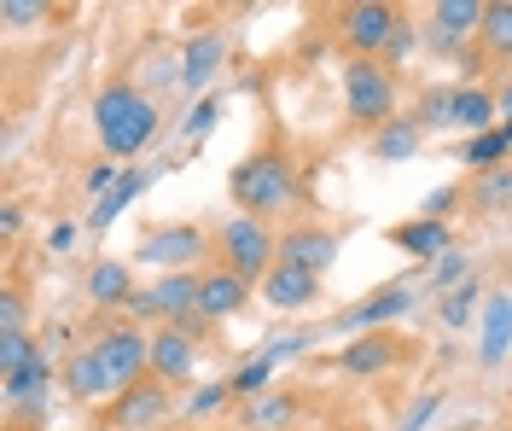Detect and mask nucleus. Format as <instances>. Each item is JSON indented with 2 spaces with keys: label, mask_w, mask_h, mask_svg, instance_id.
Instances as JSON below:
<instances>
[{
  "label": "nucleus",
  "mask_w": 512,
  "mask_h": 431,
  "mask_svg": "<svg viewBox=\"0 0 512 431\" xmlns=\"http://www.w3.org/2000/svg\"><path fill=\"white\" fill-rule=\"evenodd\" d=\"M158 100L134 82H105L94 94V134L111 158H140L158 140Z\"/></svg>",
  "instance_id": "nucleus-1"
},
{
  "label": "nucleus",
  "mask_w": 512,
  "mask_h": 431,
  "mask_svg": "<svg viewBox=\"0 0 512 431\" xmlns=\"http://www.w3.org/2000/svg\"><path fill=\"white\" fill-rule=\"evenodd\" d=\"M227 193H233V204H239L245 216L262 222L268 210H286V204L297 199V175H291V164L280 158V152H251L245 164L233 169Z\"/></svg>",
  "instance_id": "nucleus-2"
},
{
  "label": "nucleus",
  "mask_w": 512,
  "mask_h": 431,
  "mask_svg": "<svg viewBox=\"0 0 512 431\" xmlns=\"http://www.w3.org/2000/svg\"><path fill=\"white\" fill-rule=\"evenodd\" d=\"M344 105H350L355 123H367V129L379 134L384 123H390V111H396L390 65H379V59H350V65H344Z\"/></svg>",
  "instance_id": "nucleus-3"
},
{
  "label": "nucleus",
  "mask_w": 512,
  "mask_h": 431,
  "mask_svg": "<svg viewBox=\"0 0 512 431\" xmlns=\"http://www.w3.org/2000/svg\"><path fill=\"white\" fill-rule=\"evenodd\" d=\"M222 257H227V268H233L245 286H256V280H268V274H274L280 245L268 239V228H262L256 216H233V222L222 228Z\"/></svg>",
  "instance_id": "nucleus-4"
},
{
  "label": "nucleus",
  "mask_w": 512,
  "mask_h": 431,
  "mask_svg": "<svg viewBox=\"0 0 512 431\" xmlns=\"http://www.w3.org/2000/svg\"><path fill=\"white\" fill-rule=\"evenodd\" d=\"M99 362L111 373V391H128V385H140L146 373H152V338L140 327H111L94 338Z\"/></svg>",
  "instance_id": "nucleus-5"
},
{
  "label": "nucleus",
  "mask_w": 512,
  "mask_h": 431,
  "mask_svg": "<svg viewBox=\"0 0 512 431\" xmlns=\"http://www.w3.org/2000/svg\"><path fill=\"white\" fill-rule=\"evenodd\" d=\"M396 30H402V12L384 6V0H367V6L344 12V41L355 47V59H379L384 47L396 41Z\"/></svg>",
  "instance_id": "nucleus-6"
},
{
  "label": "nucleus",
  "mask_w": 512,
  "mask_h": 431,
  "mask_svg": "<svg viewBox=\"0 0 512 431\" xmlns=\"http://www.w3.org/2000/svg\"><path fill=\"white\" fill-rule=\"evenodd\" d=\"M134 257H140V263H152V268H163V274H175V268H187V263H198V257H204V233L187 228V222H175V228L146 233Z\"/></svg>",
  "instance_id": "nucleus-7"
},
{
  "label": "nucleus",
  "mask_w": 512,
  "mask_h": 431,
  "mask_svg": "<svg viewBox=\"0 0 512 431\" xmlns=\"http://www.w3.org/2000/svg\"><path fill=\"white\" fill-rule=\"evenodd\" d=\"M414 303H419V292L408 286V280H402V286H384V292H373L367 303H355L350 315H338V327L361 338V332H379L384 321H396V315H408Z\"/></svg>",
  "instance_id": "nucleus-8"
},
{
  "label": "nucleus",
  "mask_w": 512,
  "mask_h": 431,
  "mask_svg": "<svg viewBox=\"0 0 512 431\" xmlns=\"http://www.w3.org/2000/svg\"><path fill=\"white\" fill-rule=\"evenodd\" d=\"M227 65V35L222 30H204L187 41V53H181V94H204L210 82H216V70Z\"/></svg>",
  "instance_id": "nucleus-9"
},
{
  "label": "nucleus",
  "mask_w": 512,
  "mask_h": 431,
  "mask_svg": "<svg viewBox=\"0 0 512 431\" xmlns=\"http://www.w3.org/2000/svg\"><path fill=\"white\" fill-rule=\"evenodd\" d=\"M251 303V286L233 274V268H210V274H198V315L204 321H227V315H239Z\"/></svg>",
  "instance_id": "nucleus-10"
},
{
  "label": "nucleus",
  "mask_w": 512,
  "mask_h": 431,
  "mask_svg": "<svg viewBox=\"0 0 512 431\" xmlns=\"http://www.w3.org/2000/svg\"><path fill=\"white\" fill-rule=\"evenodd\" d=\"M192 362H198V344H192L187 327H158L152 332V379L181 385V379L192 373Z\"/></svg>",
  "instance_id": "nucleus-11"
},
{
  "label": "nucleus",
  "mask_w": 512,
  "mask_h": 431,
  "mask_svg": "<svg viewBox=\"0 0 512 431\" xmlns=\"http://www.w3.org/2000/svg\"><path fill=\"white\" fill-rule=\"evenodd\" d=\"M169 414V397H163V379H140V385H128L123 397H117V408H111V420L123 431H146L152 420H163Z\"/></svg>",
  "instance_id": "nucleus-12"
},
{
  "label": "nucleus",
  "mask_w": 512,
  "mask_h": 431,
  "mask_svg": "<svg viewBox=\"0 0 512 431\" xmlns=\"http://www.w3.org/2000/svg\"><path fill=\"white\" fill-rule=\"evenodd\" d=\"M402 350H408V344L390 338V332H361V338H350V344L338 350V367H344V373H384Z\"/></svg>",
  "instance_id": "nucleus-13"
},
{
  "label": "nucleus",
  "mask_w": 512,
  "mask_h": 431,
  "mask_svg": "<svg viewBox=\"0 0 512 431\" xmlns=\"http://www.w3.org/2000/svg\"><path fill=\"white\" fill-rule=\"evenodd\" d=\"M338 257V239L326 228H291L280 233V263H297L309 268V274H326V263Z\"/></svg>",
  "instance_id": "nucleus-14"
},
{
  "label": "nucleus",
  "mask_w": 512,
  "mask_h": 431,
  "mask_svg": "<svg viewBox=\"0 0 512 431\" xmlns=\"http://www.w3.org/2000/svg\"><path fill=\"white\" fill-rule=\"evenodd\" d=\"M262 298L274 303V309H303V303L320 298V274H309V268H297V263H274V274L262 280Z\"/></svg>",
  "instance_id": "nucleus-15"
},
{
  "label": "nucleus",
  "mask_w": 512,
  "mask_h": 431,
  "mask_svg": "<svg viewBox=\"0 0 512 431\" xmlns=\"http://www.w3.org/2000/svg\"><path fill=\"white\" fill-rule=\"evenodd\" d=\"M105 391H111V373H105L94 344H88V350H70V362H64V397L94 402V397H105Z\"/></svg>",
  "instance_id": "nucleus-16"
},
{
  "label": "nucleus",
  "mask_w": 512,
  "mask_h": 431,
  "mask_svg": "<svg viewBox=\"0 0 512 431\" xmlns=\"http://www.w3.org/2000/svg\"><path fill=\"white\" fill-rule=\"evenodd\" d=\"M466 204H472V216H507V210H512V164L472 175V187H466Z\"/></svg>",
  "instance_id": "nucleus-17"
},
{
  "label": "nucleus",
  "mask_w": 512,
  "mask_h": 431,
  "mask_svg": "<svg viewBox=\"0 0 512 431\" xmlns=\"http://www.w3.org/2000/svg\"><path fill=\"white\" fill-rule=\"evenodd\" d=\"M134 298V268L117 263V257H105V263L88 268V303H99V309H117V303Z\"/></svg>",
  "instance_id": "nucleus-18"
},
{
  "label": "nucleus",
  "mask_w": 512,
  "mask_h": 431,
  "mask_svg": "<svg viewBox=\"0 0 512 431\" xmlns=\"http://www.w3.org/2000/svg\"><path fill=\"white\" fill-rule=\"evenodd\" d=\"M408 257H448L454 251V233H448V222H431V216H419V222H402V228L390 233Z\"/></svg>",
  "instance_id": "nucleus-19"
},
{
  "label": "nucleus",
  "mask_w": 512,
  "mask_h": 431,
  "mask_svg": "<svg viewBox=\"0 0 512 431\" xmlns=\"http://www.w3.org/2000/svg\"><path fill=\"white\" fill-rule=\"evenodd\" d=\"M425 129H419V117H390L379 134H373V152H379L384 164H402V158H414Z\"/></svg>",
  "instance_id": "nucleus-20"
},
{
  "label": "nucleus",
  "mask_w": 512,
  "mask_h": 431,
  "mask_svg": "<svg viewBox=\"0 0 512 431\" xmlns=\"http://www.w3.org/2000/svg\"><path fill=\"white\" fill-rule=\"evenodd\" d=\"M297 420V397H286V391H262V397L245 402V426L251 431H280Z\"/></svg>",
  "instance_id": "nucleus-21"
},
{
  "label": "nucleus",
  "mask_w": 512,
  "mask_h": 431,
  "mask_svg": "<svg viewBox=\"0 0 512 431\" xmlns=\"http://www.w3.org/2000/svg\"><path fill=\"white\" fill-rule=\"evenodd\" d=\"M495 94L489 88H454V123L460 129H472V134H489L495 129Z\"/></svg>",
  "instance_id": "nucleus-22"
},
{
  "label": "nucleus",
  "mask_w": 512,
  "mask_h": 431,
  "mask_svg": "<svg viewBox=\"0 0 512 431\" xmlns=\"http://www.w3.org/2000/svg\"><path fill=\"white\" fill-rule=\"evenodd\" d=\"M437 41H460V35H472V30H483V6L478 0H437Z\"/></svg>",
  "instance_id": "nucleus-23"
},
{
  "label": "nucleus",
  "mask_w": 512,
  "mask_h": 431,
  "mask_svg": "<svg viewBox=\"0 0 512 431\" xmlns=\"http://www.w3.org/2000/svg\"><path fill=\"white\" fill-rule=\"evenodd\" d=\"M140 193H146V175H140V169H128L123 181H117V187H111V193H105V199L94 204V216H88V228H111V222H117V216H123L128 204L140 199Z\"/></svg>",
  "instance_id": "nucleus-24"
},
{
  "label": "nucleus",
  "mask_w": 512,
  "mask_h": 431,
  "mask_svg": "<svg viewBox=\"0 0 512 431\" xmlns=\"http://www.w3.org/2000/svg\"><path fill=\"white\" fill-rule=\"evenodd\" d=\"M507 344H512V298H489V321H483V362L495 367L501 356H507Z\"/></svg>",
  "instance_id": "nucleus-25"
},
{
  "label": "nucleus",
  "mask_w": 512,
  "mask_h": 431,
  "mask_svg": "<svg viewBox=\"0 0 512 431\" xmlns=\"http://www.w3.org/2000/svg\"><path fill=\"white\" fill-rule=\"evenodd\" d=\"M483 53H495V59H512V0H501V6H483Z\"/></svg>",
  "instance_id": "nucleus-26"
},
{
  "label": "nucleus",
  "mask_w": 512,
  "mask_h": 431,
  "mask_svg": "<svg viewBox=\"0 0 512 431\" xmlns=\"http://www.w3.org/2000/svg\"><path fill=\"white\" fill-rule=\"evenodd\" d=\"M507 152H512V146H507V134H501V129H489V134H472V140H466L460 164H472V169L483 175V169H501V164H507Z\"/></svg>",
  "instance_id": "nucleus-27"
},
{
  "label": "nucleus",
  "mask_w": 512,
  "mask_h": 431,
  "mask_svg": "<svg viewBox=\"0 0 512 431\" xmlns=\"http://www.w3.org/2000/svg\"><path fill=\"white\" fill-rule=\"evenodd\" d=\"M274 362H280V356H274V350H262L256 362H245L239 373H233V385H227V391H233V397H262V391H268V373H274Z\"/></svg>",
  "instance_id": "nucleus-28"
},
{
  "label": "nucleus",
  "mask_w": 512,
  "mask_h": 431,
  "mask_svg": "<svg viewBox=\"0 0 512 431\" xmlns=\"http://www.w3.org/2000/svg\"><path fill=\"white\" fill-rule=\"evenodd\" d=\"M419 129H454V88H431V94H425Z\"/></svg>",
  "instance_id": "nucleus-29"
},
{
  "label": "nucleus",
  "mask_w": 512,
  "mask_h": 431,
  "mask_svg": "<svg viewBox=\"0 0 512 431\" xmlns=\"http://www.w3.org/2000/svg\"><path fill=\"white\" fill-rule=\"evenodd\" d=\"M35 350H41V344H30V332H0V379H6V373H18Z\"/></svg>",
  "instance_id": "nucleus-30"
},
{
  "label": "nucleus",
  "mask_w": 512,
  "mask_h": 431,
  "mask_svg": "<svg viewBox=\"0 0 512 431\" xmlns=\"http://www.w3.org/2000/svg\"><path fill=\"white\" fill-rule=\"evenodd\" d=\"M472 298H478V280H460V286L443 298V321L448 327H466V321H472Z\"/></svg>",
  "instance_id": "nucleus-31"
},
{
  "label": "nucleus",
  "mask_w": 512,
  "mask_h": 431,
  "mask_svg": "<svg viewBox=\"0 0 512 431\" xmlns=\"http://www.w3.org/2000/svg\"><path fill=\"white\" fill-rule=\"evenodd\" d=\"M437 408H443V391H425V397L402 414V431H425L431 420H437Z\"/></svg>",
  "instance_id": "nucleus-32"
},
{
  "label": "nucleus",
  "mask_w": 512,
  "mask_h": 431,
  "mask_svg": "<svg viewBox=\"0 0 512 431\" xmlns=\"http://www.w3.org/2000/svg\"><path fill=\"white\" fill-rule=\"evenodd\" d=\"M0 18H6L12 30H24V24H41V18H47V6H41V0H6Z\"/></svg>",
  "instance_id": "nucleus-33"
},
{
  "label": "nucleus",
  "mask_w": 512,
  "mask_h": 431,
  "mask_svg": "<svg viewBox=\"0 0 512 431\" xmlns=\"http://www.w3.org/2000/svg\"><path fill=\"white\" fill-rule=\"evenodd\" d=\"M216 117H222V94H204V100L192 105L187 134H210V129H216Z\"/></svg>",
  "instance_id": "nucleus-34"
},
{
  "label": "nucleus",
  "mask_w": 512,
  "mask_h": 431,
  "mask_svg": "<svg viewBox=\"0 0 512 431\" xmlns=\"http://www.w3.org/2000/svg\"><path fill=\"white\" fill-rule=\"evenodd\" d=\"M454 280H466V257H460V251H448L443 263L431 268V286H437V292H454Z\"/></svg>",
  "instance_id": "nucleus-35"
},
{
  "label": "nucleus",
  "mask_w": 512,
  "mask_h": 431,
  "mask_svg": "<svg viewBox=\"0 0 512 431\" xmlns=\"http://www.w3.org/2000/svg\"><path fill=\"white\" fill-rule=\"evenodd\" d=\"M123 175H128V169H117V164H94V169H88V193H94V204L105 199V193H111Z\"/></svg>",
  "instance_id": "nucleus-36"
},
{
  "label": "nucleus",
  "mask_w": 512,
  "mask_h": 431,
  "mask_svg": "<svg viewBox=\"0 0 512 431\" xmlns=\"http://www.w3.org/2000/svg\"><path fill=\"white\" fill-rule=\"evenodd\" d=\"M0 332H24V298L12 286L0 292Z\"/></svg>",
  "instance_id": "nucleus-37"
},
{
  "label": "nucleus",
  "mask_w": 512,
  "mask_h": 431,
  "mask_svg": "<svg viewBox=\"0 0 512 431\" xmlns=\"http://www.w3.org/2000/svg\"><path fill=\"white\" fill-rule=\"evenodd\" d=\"M227 397H233V391H227V385H204V391H198V397H192V414H216V408H222Z\"/></svg>",
  "instance_id": "nucleus-38"
},
{
  "label": "nucleus",
  "mask_w": 512,
  "mask_h": 431,
  "mask_svg": "<svg viewBox=\"0 0 512 431\" xmlns=\"http://www.w3.org/2000/svg\"><path fill=\"white\" fill-rule=\"evenodd\" d=\"M454 199H460V187H437V193L425 199V216H431V222H443L448 210H454Z\"/></svg>",
  "instance_id": "nucleus-39"
},
{
  "label": "nucleus",
  "mask_w": 512,
  "mask_h": 431,
  "mask_svg": "<svg viewBox=\"0 0 512 431\" xmlns=\"http://www.w3.org/2000/svg\"><path fill=\"white\" fill-rule=\"evenodd\" d=\"M123 309L134 315V321H158V298H152V292H134V298H128Z\"/></svg>",
  "instance_id": "nucleus-40"
},
{
  "label": "nucleus",
  "mask_w": 512,
  "mask_h": 431,
  "mask_svg": "<svg viewBox=\"0 0 512 431\" xmlns=\"http://www.w3.org/2000/svg\"><path fill=\"white\" fill-rule=\"evenodd\" d=\"M408 53H414V30H408V24H402V30H396V41H390V47H384V59H390V65H396V59H408Z\"/></svg>",
  "instance_id": "nucleus-41"
},
{
  "label": "nucleus",
  "mask_w": 512,
  "mask_h": 431,
  "mask_svg": "<svg viewBox=\"0 0 512 431\" xmlns=\"http://www.w3.org/2000/svg\"><path fill=\"white\" fill-rule=\"evenodd\" d=\"M47 245H53V251H70V245H76V228H70V222H59V228L47 233Z\"/></svg>",
  "instance_id": "nucleus-42"
},
{
  "label": "nucleus",
  "mask_w": 512,
  "mask_h": 431,
  "mask_svg": "<svg viewBox=\"0 0 512 431\" xmlns=\"http://www.w3.org/2000/svg\"><path fill=\"white\" fill-rule=\"evenodd\" d=\"M24 228V216H18V204H6V210H0V233H18Z\"/></svg>",
  "instance_id": "nucleus-43"
},
{
  "label": "nucleus",
  "mask_w": 512,
  "mask_h": 431,
  "mask_svg": "<svg viewBox=\"0 0 512 431\" xmlns=\"http://www.w3.org/2000/svg\"><path fill=\"white\" fill-rule=\"evenodd\" d=\"M495 105L507 111V123H512V82H501V88H495Z\"/></svg>",
  "instance_id": "nucleus-44"
},
{
  "label": "nucleus",
  "mask_w": 512,
  "mask_h": 431,
  "mask_svg": "<svg viewBox=\"0 0 512 431\" xmlns=\"http://www.w3.org/2000/svg\"><path fill=\"white\" fill-rule=\"evenodd\" d=\"M501 134H507V146H512V123H501Z\"/></svg>",
  "instance_id": "nucleus-45"
}]
</instances>
